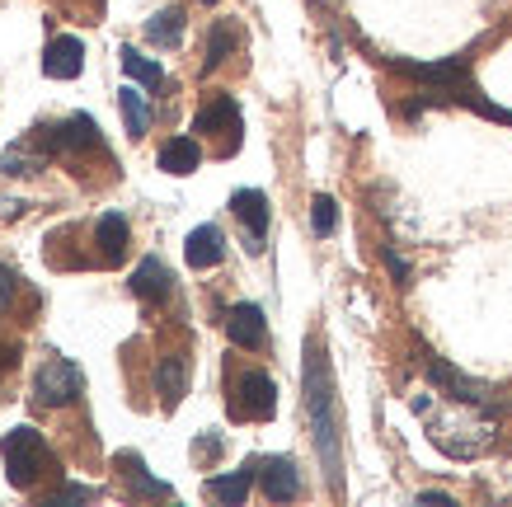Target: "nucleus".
I'll use <instances>...</instances> for the list:
<instances>
[{"instance_id":"nucleus-1","label":"nucleus","mask_w":512,"mask_h":507,"mask_svg":"<svg viewBox=\"0 0 512 507\" xmlns=\"http://www.w3.org/2000/svg\"><path fill=\"white\" fill-rule=\"evenodd\" d=\"M301 385H306V418H311L315 451L325 461L329 489H343V456H339V414H334V371H329L325 343L311 338L306 343V367H301Z\"/></svg>"},{"instance_id":"nucleus-2","label":"nucleus","mask_w":512,"mask_h":507,"mask_svg":"<svg viewBox=\"0 0 512 507\" xmlns=\"http://www.w3.org/2000/svg\"><path fill=\"white\" fill-rule=\"evenodd\" d=\"M414 414L428 418V437L456 461H470L494 442V409H484V404L451 400V409L442 414L433 395H414Z\"/></svg>"},{"instance_id":"nucleus-3","label":"nucleus","mask_w":512,"mask_h":507,"mask_svg":"<svg viewBox=\"0 0 512 507\" xmlns=\"http://www.w3.org/2000/svg\"><path fill=\"white\" fill-rule=\"evenodd\" d=\"M0 461H5V479H10L15 489H33L47 470H57V461H52V451H47V442H43V432H33V428L5 432Z\"/></svg>"},{"instance_id":"nucleus-4","label":"nucleus","mask_w":512,"mask_h":507,"mask_svg":"<svg viewBox=\"0 0 512 507\" xmlns=\"http://www.w3.org/2000/svg\"><path fill=\"white\" fill-rule=\"evenodd\" d=\"M80 390H85V376L71 357H47L38 376H33V404H43V409H66V404L80 400Z\"/></svg>"},{"instance_id":"nucleus-5","label":"nucleus","mask_w":512,"mask_h":507,"mask_svg":"<svg viewBox=\"0 0 512 507\" xmlns=\"http://www.w3.org/2000/svg\"><path fill=\"white\" fill-rule=\"evenodd\" d=\"M235 418H254V423H268L278 414V385L268 371H245L235 381V400H231Z\"/></svg>"},{"instance_id":"nucleus-6","label":"nucleus","mask_w":512,"mask_h":507,"mask_svg":"<svg viewBox=\"0 0 512 507\" xmlns=\"http://www.w3.org/2000/svg\"><path fill=\"white\" fill-rule=\"evenodd\" d=\"M231 212L245 221V249L249 254H264V235H268V198L259 188H240L231 193Z\"/></svg>"},{"instance_id":"nucleus-7","label":"nucleus","mask_w":512,"mask_h":507,"mask_svg":"<svg viewBox=\"0 0 512 507\" xmlns=\"http://www.w3.org/2000/svg\"><path fill=\"white\" fill-rule=\"evenodd\" d=\"M226 338H231L235 348H245V353H259V348L268 343L264 310L254 306V301H240V306H231V315H226Z\"/></svg>"},{"instance_id":"nucleus-8","label":"nucleus","mask_w":512,"mask_h":507,"mask_svg":"<svg viewBox=\"0 0 512 507\" xmlns=\"http://www.w3.org/2000/svg\"><path fill=\"white\" fill-rule=\"evenodd\" d=\"M47 151H94L99 146V127H94L90 113H76V118H66L62 127H43V137H38Z\"/></svg>"},{"instance_id":"nucleus-9","label":"nucleus","mask_w":512,"mask_h":507,"mask_svg":"<svg viewBox=\"0 0 512 507\" xmlns=\"http://www.w3.org/2000/svg\"><path fill=\"white\" fill-rule=\"evenodd\" d=\"M85 71V43L80 38H52L43 47V76L52 80H76Z\"/></svg>"},{"instance_id":"nucleus-10","label":"nucleus","mask_w":512,"mask_h":507,"mask_svg":"<svg viewBox=\"0 0 512 507\" xmlns=\"http://www.w3.org/2000/svg\"><path fill=\"white\" fill-rule=\"evenodd\" d=\"M259 489L273 503H292L296 493H301V475H296V465L287 456H268V461H259Z\"/></svg>"},{"instance_id":"nucleus-11","label":"nucleus","mask_w":512,"mask_h":507,"mask_svg":"<svg viewBox=\"0 0 512 507\" xmlns=\"http://www.w3.org/2000/svg\"><path fill=\"white\" fill-rule=\"evenodd\" d=\"M184 259H188V268H217V263L226 259V235H221L217 226H198V231H188Z\"/></svg>"},{"instance_id":"nucleus-12","label":"nucleus","mask_w":512,"mask_h":507,"mask_svg":"<svg viewBox=\"0 0 512 507\" xmlns=\"http://www.w3.org/2000/svg\"><path fill=\"white\" fill-rule=\"evenodd\" d=\"M132 292H137L141 301H165V296L174 292L170 268H165L156 254H146V259L137 263V273H132Z\"/></svg>"},{"instance_id":"nucleus-13","label":"nucleus","mask_w":512,"mask_h":507,"mask_svg":"<svg viewBox=\"0 0 512 507\" xmlns=\"http://www.w3.org/2000/svg\"><path fill=\"white\" fill-rule=\"evenodd\" d=\"M127 216L109 212V216H99V226H94V245H99V263H123L127 254Z\"/></svg>"},{"instance_id":"nucleus-14","label":"nucleus","mask_w":512,"mask_h":507,"mask_svg":"<svg viewBox=\"0 0 512 507\" xmlns=\"http://www.w3.org/2000/svg\"><path fill=\"white\" fill-rule=\"evenodd\" d=\"M259 479V461H249L245 470H231V475H217V479H207V493L212 498H221L226 507H240L249 498V484Z\"/></svg>"},{"instance_id":"nucleus-15","label":"nucleus","mask_w":512,"mask_h":507,"mask_svg":"<svg viewBox=\"0 0 512 507\" xmlns=\"http://www.w3.org/2000/svg\"><path fill=\"white\" fill-rule=\"evenodd\" d=\"M198 160H202V151L193 137H174L160 146V169H165V174H193Z\"/></svg>"},{"instance_id":"nucleus-16","label":"nucleus","mask_w":512,"mask_h":507,"mask_svg":"<svg viewBox=\"0 0 512 507\" xmlns=\"http://www.w3.org/2000/svg\"><path fill=\"white\" fill-rule=\"evenodd\" d=\"M235 123H240V104H235L231 94H221V99H212L193 118V132H217V127H235Z\"/></svg>"},{"instance_id":"nucleus-17","label":"nucleus","mask_w":512,"mask_h":507,"mask_svg":"<svg viewBox=\"0 0 512 507\" xmlns=\"http://www.w3.org/2000/svg\"><path fill=\"white\" fill-rule=\"evenodd\" d=\"M146 38L156 47H179V38H184V10H160L156 19H146Z\"/></svg>"},{"instance_id":"nucleus-18","label":"nucleus","mask_w":512,"mask_h":507,"mask_svg":"<svg viewBox=\"0 0 512 507\" xmlns=\"http://www.w3.org/2000/svg\"><path fill=\"white\" fill-rule=\"evenodd\" d=\"M118 104H123V118H127V137H146V123H151V108H146V94L123 85L118 90Z\"/></svg>"},{"instance_id":"nucleus-19","label":"nucleus","mask_w":512,"mask_h":507,"mask_svg":"<svg viewBox=\"0 0 512 507\" xmlns=\"http://www.w3.org/2000/svg\"><path fill=\"white\" fill-rule=\"evenodd\" d=\"M118 465H123V475L132 479V489H137L141 498H170V484H160V479L146 475L141 456H118Z\"/></svg>"},{"instance_id":"nucleus-20","label":"nucleus","mask_w":512,"mask_h":507,"mask_svg":"<svg viewBox=\"0 0 512 507\" xmlns=\"http://www.w3.org/2000/svg\"><path fill=\"white\" fill-rule=\"evenodd\" d=\"M156 385H160V395H165L170 409L184 400V357H165L156 367Z\"/></svg>"},{"instance_id":"nucleus-21","label":"nucleus","mask_w":512,"mask_h":507,"mask_svg":"<svg viewBox=\"0 0 512 507\" xmlns=\"http://www.w3.org/2000/svg\"><path fill=\"white\" fill-rule=\"evenodd\" d=\"M118 57H123V71H127V76H132V80H141V85H151V90H156L160 80H165V71H160V62H151V57H141L137 47H123Z\"/></svg>"},{"instance_id":"nucleus-22","label":"nucleus","mask_w":512,"mask_h":507,"mask_svg":"<svg viewBox=\"0 0 512 507\" xmlns=\"http://www.w3.org/2000/svg\"><path fill=\"white\" fill-rule=\"evenodd\" d=\"M311 226H315V235H320V240H329V235L339 231V202L329 198V193H315V202H311Z\"/></svg>"},{"instance_id":"nucleus-23","label":"nucleus","mask_w":512,"mask_h":507,"mask_svg":"<svg viewBox=\"0 0 512 507\" xmlns=\"http://www.w3.org/2000/svg\"><path fill=\"white\" fill-rule=\"evenodd\" d=\"M231 47H235V29L221 19V24H212V38H207V62L202 66H207V71H217V66L231 57Z\"/></svg>"},{"instance_id":"nucleus-24","label":"nucleus","mask_w":512,"mask_h":507,"mask_svg":"<svg viewBox=\"0 0 512 507\" xmlns=\"http://www.w3.org/2000/svg\"><path fill=\"white\" fill-rule=\"evenodd\" d=\"M10 296H15V273H10V268L0 263V306H5Z\"/></svg>"},{"instance_id":"nucleus-25","label":"nucleus","mask_w":512,"mask_h":507,"mask_svg":"<svg viewBox=\"0 0 512 507\" xmlns=\"http://www.w3.org/2000/svg\"><path fill=\"white\" fill-rule=\"evenodd\" d=\"M57 498H62V503H85V498H94V493H90V489H80V484H71V489H62Z\"/></svg>"},{"instance_id":"nucleus-26","label":"nucleus","mask_w":512,"mask_h":507,"mask_svg":"<svg viewBox=\"0 0 512 507\" xmlns=\"http://www.w3.org/2000/svg\"><path fill=\"white\" fill-rule=\"evenodd\" d=\"M217 451H221V437L217 432H207V437L198 442V456H217Z\"/></svg>"},{"instance_id":"nucleus-27","label":"nucleus","mask_w":512,"mask_h":507,"mask_svg":"<svg viewBox=\"0 0 512 507\" xmlns=\"http://www.w3.org/2000/svg\"><path fill=\"white\" fill-rule=\"evenodd\" d=\"M202 5H217V0H202Z\"/></svg>"}]
</instances>
